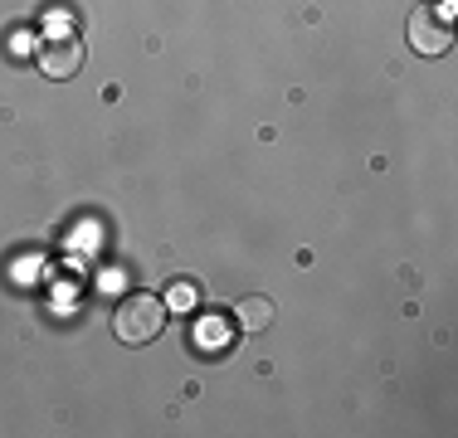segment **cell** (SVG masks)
I'll return each mask as SVG.
<instances>
[{"label": "cell", "mask_w": 458, "mask_h": 438, "mask_svg": "<svg viewBox=\"0 0 458 438\" xmlns=\"http://www.w3.org/2000/svg\"><path fill=\"white\" fill-rule=\"evenodd\" d=\"M449 44H454V29H449V20H444V10H429V5L414 10L410 15V49L414 54L434 59V54H449Z\"/></svg>", "instance_id": "obj_3"}, {"label": "cell", "mask_w": 458, "mask_h": 438, "mask_svg": "<svg viewBox=\"0 0 458 438\" xmlns=\"http://www.w3.org/2000/svg\"><path fill=\"white\" fill-rule=\"evenodd\" d=\"M35 63H39V73H45V79H79V69H83V39L79 35H49V39H39Z\"/></svg>", "instance_id": "obj_2"}, {"label": "cell", "mask_w": 458, "mask_h": 438, "mask_svg": "<svg viewBox=\"0 0 458 438\" xmlns=\"http://www.w3.org/2000/svg\"><path fill=\"white\" fill-rule=\"evenodd\" d=\"M166 316H171L166 298H157V292H127L113 312V336L123 346H151L166 332Z\"/></svg>", "instance_id": "obj_1"}, {"label": "cell", "mask_w": 458, "mask_h": 438, "mask_svg": "<svg viewBox=\"0 0 458 438\" xmlns=\"http://www.w3.org/2000/svg\"><path fill=\"white\" fill-rule=\"evenodd\" d=\"M195 298H200V288H195V282H176V288L166 292V307L185 312V307H195Z\"/></svg>", "instance_id": "obj_5"}, {"label": "cell", "mask_w": 458, "mask_h": 438, "mask_svg": "<svg viewBox=\"0 0 458 438\" xmlns=\"http://www.w3.org/2000/svg\"><path fill=\"white\" fill-rule=\"evenodd\" d=\"M234 322L244 326V332H268V322H274V302H268V298L234 302Z\"/></svg>", "instance_id": "obj_4"}, {"label": "cell", "mask_w": 458, "mask_h": 438, "mask_svg": "<svg viewBox=\"0 0 458 438\" xmlns=\"http://www.w3.org/2000/svg\"><path fill=\"white\" fill-rule=\"evenodd\" d=\"M195 336H200V341L215 350V346L225 341V322H200V332H195Z\"/></svg>", "instance_id": "obj_6"}]
</instances>
